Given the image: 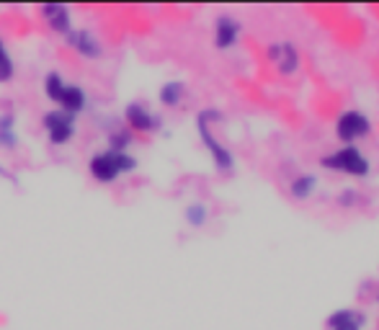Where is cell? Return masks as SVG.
Wrapping results in <instances>:
<instances>
[{
	"label": "cell",
	"instance_id": "cell-16",
	"mask_svg": "<svg viewBox=\"0 0 379 330\" xmlns=\"http://www.w3.org/2000/svg\"><path fill=\"white\" fill-rule=\"evenodd\" d=\"M13 57H11V52H8V47L3 44V39H0V83H6V80L13 78Z\"/></svg>",
	"mask_w": 379,
	"mask_h": 330
},
{
	"label": "cell",
	"instance_id": "cell-11",
	"mask_svg": "<svg viewBox=\"0 0 379 330\" xmlns=\"http://www.w3.org/2000/svg\"><path fill=\"white\" fill-rule=\"evenodd\" d=\"M366 323V317L356 309H338L328 317L330 330H361V325Z\"/></svg>",
	"mask_w": 379,
	"mask_h": 330
},
{
	"label": "cell",
	"instance_id": "cell-3",
	"mask_svg": "<svg viewBox=\"0 0 379 330\" xmlns=\"http://www.w3.org/2000/svg\"><path fill=\"white\" fill-rule=\"evenodd\" d=\"M42 124H44V130H47V137H50L52 144L70 142L72 135H75V116L62 111V108H52V111H47Z\"/></svg>",
	"mask_w": 379,
	"mask_h": 330
},
{
	"label": "cell",
	"instance_id": "cell-8",
	"mask_svg": "<svg viewBox=\"0 0 379 330\" xmlns=\"http://www.w3.org/2000/svg\"><path fill=\"white\" fill-rule=\"evenodd\" d=\"M42 16H44V21H47V26H50L52 31H60V34H70L72 31L70 11H67L62 3H44Z\"/></svg>",
	"mask_w": 379,
	"mask_h": 330
},
{
	"label": "cell",
	"instance_id": "cell-10",
	"mask_svg": "<svg viewBox=\"0 0 379 330\" xmlns=\"http://www.w3.org/2000/svg\"><path fill=\"white\" fill-rule=\"evenodd\" d=\"M237 34H240V23L230 16H220L215 23V44L220 50H230L235 44Z\"/></svg>",
	"mask_w": 379,
	"mask_h": 330
},
{
	"label": "cell",
	"instance_id": "cell-19",
	"mask_svg": "<svg viewBox=\"0 0 379 330\" xmlns=\"http://www.w3.org/2000/svg\"><path fill=\"white\" fill-rule=\"evenodd\" d=\"M186 220L193 227H201V224L207 222V209L201 207V204H191V207L186 209Z\"/></svg>",
	"mask_w": 379,
	"mask_h": 330
},
{
	"label": "cell",
	"instance_id": "cell-17",
	"mask_svg": "<svg viewBox=\"0 0 379 330\" xmlns=\"http://www.w3.org/2000/svg\"><path fill=\"white\" fill-rule=\"evenodd\" d=\"M312 188H315L312 176H300V178L292 181V196H297V199H307L312 194Z\"/></svg>",
	"mask_w": 379,
	"mask_h": 330
},
{
	"label": "cell",
	"instance_id": "cell-13",
	"mask_svg": "<svg viewBox=\"0 0 379 330\" xmlns=\"http://www.w3.org/2000/svg\"><path fill=\"white\" fill-rule=\"evenodd\" d=\"M183 93H186V88H183V83H165L163 88H160V103L163 106H179L181 98H183Z\"/></svg>",
	"mask_w": 379,
	"mask_h": 330
},
{
	"label": "cell",
	"instance_id": "cell-6",
	"mask_svg": "<svg viewBox=\"0 0 379 330\" xmlns=\"http://www.w3.org/2000/svg\"><path fill=\"white\" fill-rule=\"evenodd\" d=\"M268 57L273 59V65H276V70H279L281 75H292V72L297 70V65H300V55L294 50V44H289V42L271 44V47H268Z\"/></svg>",
	"mask_w": 379,
	"mask_h": 330
},
{
	"label": "cell",
	"instance_id": "cell-18",
	"mask_svg": "<svg viewBox=\"0 0 379 330\" xmlns=\"http://www.w3.org/2000/svg\"><path fill=\"white\" fill-rule=\"evenodd\" d=\"M129 142H132V135L127 132V127L119 132H111V137H108V150H116V152H127Z\"/></svg>",
	"mask_w": 379,
	"mask_h": 330
},
{
	"label": "cell",
	"instance_id": "cell-15",
	"mask_svg": "<svg viewBox=\"0 0 379 330\" xmlns=\"http://www.w3.org/2000/svg\"><path fill=\"white\" fill-rule=\"evenodd\" d=\"M0 144L6 150H13L16 147V132H13V116L6 114L0 116Z\"/></svg>",
	"mask_w": 379,
	"mask_h": 330
},
{
	"label": "cell",
	"instance_id": "cell-14",
	"mask_svg": "<svg viewBox=\"0 0 379 330\" xmlns=\"http://www.w3.org/2000/svg\"><path fill=\"white\" fill-rule=\"evenodd\" d=\"M64 86H67V83H64V78L60 75V72H50V75L44 78V93H47L50 101H55V103H57L60 96H62Z\"/></svg>",
	"mask_w": 379,
	"mask_h": 330
},
{
	"label": "cell",
	"instance_id": "cell-9",
	"mask_svg": "<svg viewBox=\"0 0 379 330\" xmlns=\"http://www.w3.org/2000/svg\"><path fill=\"white\" fill-rule=\"evenodd\" d=\"M70 47L78 52V55H83V57H88V59H96V57H101V55H103V47H101V42L88 29L70 31Z\"/></svg>",
	"mask_w": 379,
	"mask_h": 330
},
{
	"label": "cell",
	"instance_id": "cell-7",
	"mask_svg": "<svg viewBox=\"0 0 379 330\" xmlns=\"http://www.w3.org/2000/svg\"><path fill=\"white\" fill-rule=\"evenodd\" d=\"M124 119H127V124L135 132H145V135H147V132L158 130V119H155L142 103H129V106L124 108Z\"/></svg>",
	"mask_w": 379,
	"mask_h": 330
},
{
	"label": "cell",
	"instance_id": "cell-12",
	"mask_svg": "<svg viewBox=\"0 0 379 330\" xmlns=\"http://www.w3.org/2000/svg\"><path fill=\"white\" fill-rule=\"evenodd\" d=\"M57 106L62 108V111H67V114H80L83 108H86V93H83V88L80 86H72V83H67L62 91V96H60Z\"/></svg>",
	"mask_w": 379,
	"mask_h": 330
},
{
	"label": "cell",
	"instance_id": "cell-5",
	"mask_svg": "<svg viewBox=\"0 0 379 330\" xmlns=\"http://www.w3.org/2000/svg\"><path fill=\"white\" fill-rule=\"evenodd\" d=\"M196 127H199L201 140H204V144H207V150L212 152V158H215V165H217V168H220V171H232V163H235V160H232V155H230L227 147L215 140V135H212V130H209L204 111H201L199 119H196Z\"/></svg>",
	"mask_w": 379,
	"mask_h": 330
},
{
	"label": "cell",
	"instance_id": "cell-4",
	"mask_svg": "<svg viewBox=\"0 0 379 330\" xmlns=\"http://www.w3.org/2000/svg\"><path fill=\"white\" fill-rule=\"evenodd\" d=\"M372 130V124L361 111H346V114L338 116L336 122V135L341 142H353L358 137H366Z\"/></svg>",
	"mask_w": 379,
	"mask_h": 330
},
{
	"label": "cell",
	"instance_id": "cell-1",
	"mask_svg": "<svg viewBox=\"0 0 379 330\" xmlns=\"http://www.w3.org/2000/svg\"><path fill=\"white\" fill-rule=\"evenodd\" d=\"M137 168V160L129 152H116V150H101L91 158L88 171L98 183H114L122 173H132Z\"/></svg>",
	"mask_w": 379,
	"mask_h": 330
},
{
	"label": "cell",
	"instance_id": "cell-2",
	"mask_svg": "<svg viewBox=\"0 0 379 330\" xmlns=\"http://www.w3.org/2000/svg\"><path fill=\"white\" fill-rule=\"evenodd\" d=\"M322 165L330 168V171L346 173V176H356V178L369 173V160L356 147H341V150H336L333 155H328V158L322 160Z\"/></svg>",
	"mask_w": 379,
	"mask_h": 330
}]
</instances>
